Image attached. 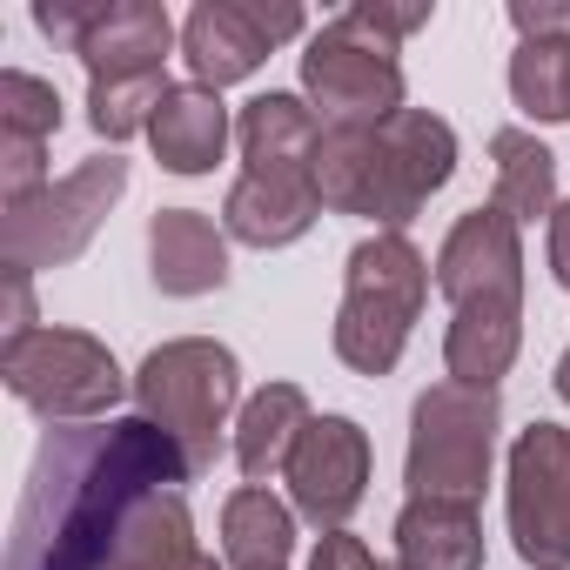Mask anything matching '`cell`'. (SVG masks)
Listing matches in <instances>:
<instances>
[{"label": "cell", "instance_id": "4316f807", "mask_svg": "<svg viewBox=\"0 0 570 570\" xmlns=\"http://www.w3.org/2000/svg\"><path fill=\"white\" fill-rule=\"evenodd\" d=\"M41 323H35V296H28V275L21 268H8V343H21V336H35Z\"/></svg>", "mask_w": 570, "mask_h": 570}, {"label": "cell", "instance_id": "44dd1931", "mask_svg": "<svg viewBox=\"0 0 570 570\" xmlns=\"http://www.w3.org/2000/svg\"><path fill=\"white\" fill-rule=\"evenodd\" d=\"M296 557V510L268 497L262 483L222 503V563L228 570H289Z\"/></svg>", "mask_w": 570, "mask_h": 570}, {"label": "cell", "instance_id": "ac0fdd59", "mask_svg": "<svg viewBox=\"0 0 570 570\" xmlns=\"http://www.w3.org/2000/svg\"><path fill=\"white\" fill-rule=\"evenodd\" d=\"M323 215V195L316 181H268V175H235L228 202H222V228L228 242H248V248H289L316 228Z\"/></svg>", "mask_w": 570, "mask_h": 570}, {"label": "cell", "instance_id": "2e32d148", "mask_svg": "<svg viewBox=\"0 0 570 570\" xmlns=\"http://www.w3.org/2000/svg\"><path fill=\"white\" fill-rule=\"evenodd\" d=\"M148 275L161 296H208L228 282V228L202 208H161L148 222Z\"/></svg>", "mask_w": 570, "mask_h": 570}, {"label": "cell", "instance_id": "ffe728a7", "mask_svg": "<svg viewBox=\"0 0 570 570\" xmlns=\"http://www.w3.org/2000/svg\"><path fill=\"white\" fill-rule=\"evenodd\" d=\"M309 423L316 416H309V396L296 383L255 390L242 403V416H235V463H242V476L248 483H268L275 470H289V456H296V443H303Z\"/></svg>", "mask_w": 570, "mask_h": 570}, {"label": "cell", "instance_id": "e0dca14e", "mask_svg": "<svg viewBox=\"0 0 570 570\" xmlns=\"http://www.w3.org/2000/svg\"><path fill=\"white\" fill-rule=\"evenodd\" d=\"M396 570H483V517L456 497H410L396 517Z\"/></svg>", "mask_w": 570, "mask_h": 570}, {"label": "cell", "instance_id": "d4e9b609", "mask_svg": "<svg viewBox=\"0 0 570 570\" xmlns=\"http://www.w3.org/2000/svg\"><path fill=\"white\" fill-rule=\"evenodd\" d=\"M309 570H390V563H376L363 537H350V530H323V543H316Z\"/></svg>", "mask_w": 570, "mask_h": 570}, {"label": "cell", "instance_id": "6da1fadb", "mask_svg": "<svg viewBox=\"0 0 570 570\" xmlns=\"http://www.w3.org/2000/svg\"><path fill=\"white\" fill-rule=\"evenodd\" d=\"M195 463L148 416L55 423L8 523V570H188Z\"/></svg>", "mask_w": 570, "mask_h": 570}, {"label": "cell", "instance_id": "30bf717a", "mask_svg": "<svg viewBox=\"0 0 570 570\" xmlns=\"http://www.w3.org/2000/svg\"><path fill=\"white\" fill-rule=\"evenodd\" d=\"M510 537L530 570H570V430L530 423L510 443Z\"/></svg>", "mask_w": 570, "mask_h": 570}, {"label": "cell", "instance_id": "d6986e66", "mask_svg": "<svg viewBox=\"0 0 570 570\" xmlns=\"http://www.w3.org/2000/svg\"><path fill=\"white\" fill-rule=\"evenodd\" d=\"M148 141H155V161L168 175H208L222 161V148H228V108H222V95L202 88V81L168 88V101L155 108Z\"/></svg>", "mask_w": 570, "mask_h": 570}, {"label": "cell", "instance_id": "277c9868", "mask_svg": "<svg viewBox=\"0 0 570 570\" xmlns=\"http://www.w3.org/2000/svg\"><path fill=\"white\" fill-rule=\"evenodd\" d=\"M430 296V268L410 248V235L383 228L350 248V282L336 309V356L356 376H390L403 363V343L416 330V309Z\"/></svg>", "mask_w": 570, "mask_h": 570}, {"label": "cell", "instance_id": "ba28073f", "mask_svg": "<svg viewBox=\"0 0 570 570\" xmlns=\"http://www.w3.org/2000/svg\"><path fill=\"white\" fill-rule=\"evenodd\" d=\"M0 376L48 423H108V410L128 390L108 343L81 330H35L21 343H0Z\"/></svg>", "mask_w": 570, "mask_h": 570}, {"label": "cell", "instance_id": "f1b7e54d", "mask_svg": "<svg viewBox=\"0 0 570 570\" xmlns=\"http://www.w3.org/2000/svg\"><path fill=\"white\" fill-rule=\"evenodd\" d=\"M557 396L570 403V350H563V363H557Z\"/></svg>", "mask_w": 570, "mask_h": 570}, {"label": "cell", "instance_id": "cb8c5ba5", "mask_svg": "<svg viewBox=\"0 0 570 570\" xmlns=\"http://www.w3.org/2000/svg\"><path fill=\"white\" fill-rule=\"evenodd\" d=\"M161 101H168V81L161 75H148V81H88V121L108 141H128V135L155 128V108Z\"/></svg>", "mask_w": 570, "mask_h": 570}, {"label": "cell", "instance_id": "8992f818", "mask_svg": "<svg viewBox=\"0 0 570 570\" xmlns=\"http://www.w3.org/2000/svg\"><path fill=\"white\" fill-rule=\"evenodd\" d=\"M497 390H470V383H436L416 396L410 416V456H403V483L410 497H456L476 503L490 483V456H497Z\"/></svg>", "mask_w": 570, "mask_h": 570}, {"label": "cell", "instance_id": "9a60e30c", "mask_svg": "<svg viewBox=\"0 0 570 570\" xmlns=\"http://www.w3.org/2000/svg\"><path fill=\"white\" fill-rule=\"evenodd\" d=\"M242 135V175H268V181H316V148H323V121L316 108H303L296 95H255L235 121Z\"/></svg>", "mask_w": 570, "mask_h": 570}, {"label": "cell", "instance_id": "603a6c76", "mask_svg": "<svg viewBox=\"0 0 570 570\" xmlns=\"http://www.w3.org/2000/svg\"><path fill=\"white\" fill-rule=\"evenodd\" d=\"M510 95L537 121H570V35H557V41H517V55H510Z\"/></svg>", "mask_w": 570, "mask_h": 570}, {"label": "cell", "instance_id": "7c38bea8", "mask_svg": "<svg viewBox=\"0 0 570 570\" xmlns=\"http://www.w3.org/2000/svg\"><path fill=\"white\" fill-rule=\"evenodd\" d=\"M282 476H289V497L316 530H343L370 490V436L350 416H316Z\"/></svg>", "mask_w": 570, "mask_h": 570}, {"label": "cell", "instance_id": "484cf974", "mask_svg": "<svg viewBox=\"0 0 570 570\" xmlns=\"http://www.w3.org/2000/svg\"><path fill=\"white\" fill-rule=\"evenodd\" d=\"M356 14H363L383 41H403V35H416V28H430V14H436V8H430V0H416V8H383V0H363Z\"/></svg>", "mask_w": 570, "mask_h": 570}, {"label": "cell", "instance_id": "9c48e42d", "mask_svg": "<svg viewBox=\"0 0 570 570\" xmlns=\"http://www.w3.org/2000/svg\"><path fill=\"white\" fill-rule=\"evenodd\" d=\"M128 188V161L121 155H88L68 181H48L41 195L14 202L8 222H0V255H8V268L35 275V268H61L75 262L95 228L108 222V208L121 202Z\"/></svg>", "mask_w": 570, "mask_h": 570}, {"label": "cell", "instance_id": "8fae6325", "mask_svg": "<svg viewBox=\"0 0 570 570\" xmlns=\"http://www.w3.org/2000/svg\"><path fill=\"white\" fill-rule=\"evenodd\" d=\"M309 21L289 0H202V8L181 21V55H188V75L202 88H228V81H248L282 41H296Z\"/></svg>", "mask_w": 570, "mask_h": 570}, {"label": "cell", "instance_id": "7402d4cb", "mask_svg": "<svg viewBox=\"0 0 570 570\" xmlns=\"http://www.w3.org/2000/svg\"><path fill=\"white\" fill-rule=\"evenodd\" d=\"M490 161H497V208L523 228L537 215H557V155L523 135V128H497L490 135Z\"/></svg>", "mask_w": 570, "mask_h": 570}, {"label": "cell", "instance_id": "7a4b0ae2", "mask_svg": "<svg viewBox=\"0 0 570 570\" xmlns=\"http://www.w3.org/2000/svg\"><path fill=\"white\" fill-rule=\"evenodd\" d=\"M436 289L450 296V336H443L450 383L497 390L523 343V242L497 202L456 215L436 255Z\"/></svg>", "mask_w": 570, "mask_h": 570}, {"label": "cell", "instance_id": "83f0119b", "mask_svg": "<svg viewBox=\"0 0 570 570\" xmlns=\"http://www.w3.org/2000/svg\"><path fill=\"white\" fill-rule=\"evenodd\" d=\"M550 275L570 289V202H557V215H550Z\"/></svg>", "mask_w": 570, "mask_h": 570}, {"label": "cell", "instance_id": "4fadbf2b", "mask_svg": "<svg viewBox=\"0 0 570 570\" xmlns=\"http://www.w3.org/2000/svg\"><path fill=\"white\" fill-rule=\"evenodd\" d=\"M61 128L55 81L8 68L0 75V208H14L48 188V141Z\"/></svg>", "mask_w": 570, "mask_h": 570}, {"label": "cell", "instance_id": "5b68a950", "mask_svg": "<svg viewBox=\"0 0 570 570\" xmlns=\"http://www.w3.org/2000/svg\"><path fill=\"white\" fill-rule=\"evenodd\" d=\"M235 396H242L235 350H222L208 336H181V343L148 350V363L135 376L141 416L181 443V456L195 463V476L215 470V450H222V430L235 416Z\"/></svg>", "mask_w": 570, "mask_h": 570}, {"label": "cell", "instance_id": "52a82bcc", "mask_svg": "<svg viewBox=\"0 0 570 570\" xmlns=\"http://www.w3.org/2000/svg\"><path fill=\"white\" fill-rule=\"evenodd\" d=\"M303 88H309L323 128H383V121H396V115H403L396 41H383V35L350 8V14L323 21V35H309Z\"/></svg>", "mask_w": 570, "mask_h": 570}, {"label": "cell", "instance_id": "3957f363", "mask_svg": "<svg viewBox=\"0 0 570 570\" xmlns=\"http://www.w3.org/2000/svg\"><path fill=\"white\" fill-rule=\"evenodd\" d=\"M456 175V135L430 108H403L383 128H323L316 195L336 215H363L403 235V222Z\"/></svg>", "mask_w": 570, "mask_h": 570}, {"label": "cell", "instance_id": "5bb4252c", "mask_svg": "<svg viewBox=\"0 0 570 570\" xmlns=\"http://www.w3.org/2000/svg\"><path fill=\"white\" fill-rule=\"evenodd\" d=\"M168 41H175L168 8H155V0H108V8H88L75 55L88 81H148L161 75Z\"/></svg>", "mask_w": 570, "mask_h": 570}, {"label": "cell", "instance_id": "f546056e", "mask_svg": "<svg viewBox=\"0 0 570 570\" xmlns=\"http://www.w3.org/2000/svg\"><path fill=\"white\" fill-rule=\"evenodd\" d=\"M188 570H222V563H215V557H195V563H188Z\"/></svg>", "mask_w": 570, "mask_h": 570}]
</instances>
